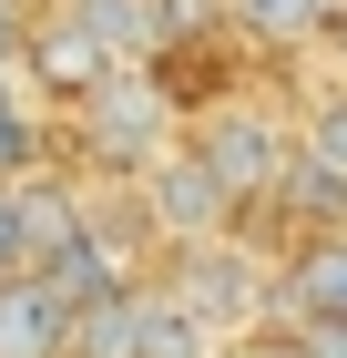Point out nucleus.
I'll list each match as a JSON object with an SVG mask.
<instances>
[{"label": "nucleus", "instance_id": "obj_9", "mask_svg": "<svg viewBox=\"0 0 347 358\" xmlns=\"http://www.w3.org/2000/svg\"><path fill=\"white\" fill-rule=\"evenodd\" d=\"M286 317H347V236H317V246L286 266Z\"/></svg>", "mask_w": 347, "mask_h": 358}, {"label": "nucleus", "instance_id": "obj_12", "mask_svg": "<svg viewBox=\"0 0 347 358\" xmlns=\"http://www.w3.org/2000/svg\"><path fill=\"white\" fill-rule=\"evenodd\" d=\"M72 358H143V287H133V297H103V307H82Z\"/></svg>", "mask_w": 347, "mask_h": 358}, {"label": "nucleus", "instance_id": "obj_6", "mask_svg": "<svg viewBox=\"0 0 347 358\" xmlns=\"http://www.w3.org/2000/svg\"><path fill=\"white\" fill-rule=\"evenodd\" d=\"M72 307L52 297V276H0V358H72Z\"/></svg>", "mask_w": 347, "mask_h": 358}, {"label": "nucleus", "instance_id": "obj_1", "mask_svg": "<svg viewBox=\"0 0 347 358\" xmlns=\"http://www.w3.org/2000/svg\"><path fill=\"white\" fill-rule=\"evenodd\" d=\"M194 154H205V174L235 205H256V194H286V174H296V134L276 123V113H256V103H214V113H194Z\"/></svg>", "mask_w": 347, "mask_h": 358}, {"label": "nucleus", "instance_id": "obj_10", "mask_svg": "<svg viewBox=\"0 0 347 358\" xmlns=\"http://www.w3.org/2000/svg\"><path fill=\"white\" fill-rule=\"evenodd\" d=\"M143 358H225V338H214L174 287H143Z\"/></svg>", "mask_w": 347, "mask_h": 358}, {"label": "nucleus", "instance_id": "obj_5", "mask_svg": "<svg viewBox=\"0 0 347 358\" xmlns=\"http://www.w3.org/2000/svg\"><path fill=\"white\" fill-rule=\"evenodd\" d=\"M61 21H72L112 72H143V62L174 41V31H163V0H61Z\"/></svg>", "mask_w": 347, "mask_h": 358}, {"label": "nucleus", "instance_id": "obj_13", "mask_svg": "<svg viewBox=\"0 0 347 358\" xmlns=\"http://www.w3.org/2000/svg\"><path fill=\"white\" fill-rule=\"evenodd\" d=\"M296 154H307L317 174H337V185H347V92H327V103L296 123Z\"/></svg>", "mask_w": 347, "mask_h": 358}, {"label": "nucleus", "instance_id": "obj_7", "mask_svg": "<svg viewBox=\"0 0 347 358\" xmlns=\"http://www.w3.org/2000/svg\"><path fill=\"white\" fill-rule=\"evenodd\" d=\"M21 83H31V92H72V103H82L92 83H112V62L92 52L61 10H41V21H31V41H21Z\"/></svg>", "mask_w": 347, "mask_h": 358}, {"label": "nucleus", "instance_id": "obj_2", "mask_svg": "<svg viewBox=\"0 0 347 358\" xmlns=\"http://www.w3.org/2000/svg\"><path fill=\"white\" fill-rule=\"evenodd\" d=\"M72 113H82V143H92L103 164H133V185L174 154V103H163L154 72H112V83H92Z\"/></svg>", "mask_w": 347, "mask_h": 358}, {"label": "nucleus", "instance_id": "obj_3", "mask_svg": "<svg viewBox=\"0 0 347 358\" xmlns=\"http://www.w3.org/2000/svg\"><path fill=\"white\" fill-rule=\"evenodd\" d=\"M163 287H174V297H184L214 338H245L256 317H266V297H276V287H266V266H256L245 246H225V236H214V246H184Z\"/></svg>", "mask_w": 347, "mask_h": 358}, {"label": "nucleus", "instance_id": "obj_17", "mask_svg": "<svg viewBox=\"0 0 347 358\" xmlns=\"http://www.w3.org/2000/svg\"><path fill=\"white\" fill-rule=\"evenodd\" d=\"M225 358H286V338H276V348H225Z\"/></svg>", "mask_w": 347, "mask_h": 358}, {"label": "nucleus", "instance_id": "obj_11", "mask_svg": "<svg viewBox=\"0 0 347 358\" xmlns=\"http://www.w3.org/2000/svg\"><path fill=\"white\" fill-rule=\"evenodd\" d=\"M327 10L337 0H225V21L245 31V41H276V52H296V41H317Z\"/></svg>", "mask_w": 347, "mask_h": 358}, {"label": "nucleus", "instance_id": "obj_8", "mask_svg": "<svg viewBox=\"0 0 347 358\" xmlns=\"http://www.w3.org/2000/svg\"><path fill=\"white\" fill-rule=\"evenodd\" d=\"M21 194V236H31V276L41 266H61V256L92 236V205H82L72 185H52V174H31V185H10Z\"/></svg>", "mask_w": 347, "mask_h": 358}, {"label": "nucleus", "instance_id": "obj_14", "mask_svg": "<svg viewBox=\"0 0 347 358\" xmlns=\"http://www.w3.org/2000/svg\"><path fill=\"white\" fill-rule=\"evenodd\" d=\"M286 205H296V215H347V185H337V174H317L307 154H296V174H286Z\"/></svg>", "mask_w": 347, "mask_h": 358}, {"label": "nucleus", "instance_id": "obj_16", "mask_svg": "<svg viewBox=\"0 0 347 358\" xmlns=\"http://www.w3.org/2000/svg\"><path fill=\"white\" fill-rule=\"evenodd\" d=\"M0 276H31V236H21V194L0 185Z\"/></svg>", "mask_w": 347, "mask_h": 358}, {"label": "nucleus", "instance_id": "obj_15", "mask_svg": "<svg viewBox=\"0 0 347 358\" xmlns=\"http://www.w3.org/2000/svg\"><path fill=\"white\" fill-rule=\"evenodd\" d=\"M286 358H347V317H296V328H286Z\"/></svg>", "mask_w": 347, "mask_h": 358}, {"label": "nucleus", "instance_id": "obj_4", "mask_svg": "<svg viewBox=\"0 0 347 358\" xmlns=\"http://www.w3.org/2000/svg\"><path fill=\"white\" fill-rule=\"evenodd\" d=\"M143 225H154L174 256H184V246H214V236L235 225V194L205 174V154H194V143H174V154L143 174Z\"/></svg>", "mask_w": 347, "mask_h": 358}]
</instances>
